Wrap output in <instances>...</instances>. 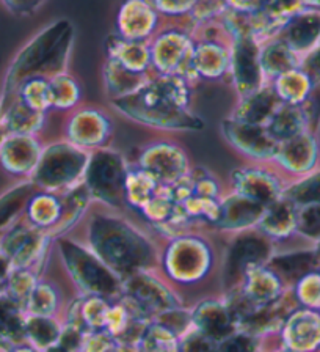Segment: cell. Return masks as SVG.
Returning <instances> with one entry per match:
<instances>
[{"label":"cell","mask_w":320,"mask_h":352,"mask_svg":"<svg viewBox=\"0 0 320 352\" xmlns=\"http://www.w3.org/2000/svg\"><path fill=\"white\" fill-rule=\"evenodd\" d=\"M189 101L190 90L185 77L162 74L139 91L113 99V106L143 124L176 131H200L203 121L187 110Z\"/></svg>","instance_id":"cell-1"},{"label":"cell","mask_w":320,"mask_h":352,"mask_svg":"<svg viewBox=\"0 0 320 352\" xmlns=\"http://www.w3.org/2000/svg\"><path fill=\"white\" fill-rule=\"evenodd\" d=\"M71 44H73V25L66 19L54 22L38 33L16 55L8 68L2 101H0V113H3L16 101L19 88L29 79L44 77L51 80L54 77L65 74Z\"/></svg>","instance_id":"cell-2"},{"label":"cell","mask_w":320,"mask_h":352,"mask_svg":"<svg viewBox=\"0 0 320 352\" xmlns=\"http://www.w3.org/2000/svg\"><path fill=\"white\" fill-rule=\"evenodd\" d=\"M91 250L119 277L143 271L152 260V247L124 220L96 217L90 228Z\"/></svg>","instance_id":"cell-3"},{"label":"cell","mask_w":320,"mask_h":352,"mask_svg":"<svg viewBox=\"0 0 320 352\" xmlns=\"http://www.w3.org/2000/svg\"><path fill=\"white\" fill-rule=\"evenodd\" d=\"M90 154L74 143H54L41 151L33 168L32 183L44 190H58L76 184L84 176Z\"/></svg>","instance_id":"cell-4"},{"label":"cell","mask_w":320,"mask_h":352,"mask_svg":"<svg viewBox=\"0 0 320 352\" xmlns=\"http://www.w3.org/2000/svg\"><path fill=\"white\" fill-rule=\"evenodd\" d=\"M62 255L66 267L82 291L90 296L108 297L121 293L123 282L93 250L71 241H62Z\"/></svg>","instance_id":"cell-5"},{"label":"cell","mask_w":320,"mask_h":352,"mask_svg":"<svg viewBox=\"0 0 320 352\" xmlns=\"http://www.w3.org/2000/svg\"><path fill=\"white\" fill-rule=\"evenodd\" d=\"M128 170L121 154L113 150H99L93 156L84 173V184L91 198L108 206H121L126 201Z\"/></svg>","instance_id":"cell-6"},{"label":"cell","mask_w":320,"mask_h":352,"mask_svg":"<svg viewBox=\"0 0 320 352\" xmlns=\"http://www.w3.org/2000/svg\"><path fill=\"white\" fill-rule=\"evenodd\" d=\"M123 304L134 315L151 319L178 307L174 294L160 280L139 271L123 282Z\"/></svg>","instance_id":"cell-7"},{"label":"cell","mask_w":320,"mask_h":352,"mask_svg":"<svg viewBox=\"0 0 320 352\" xmlns=\"http://www.w3.org/2000/svg\"><path fill=\"white\" fill-rule=\"evenodd\" d=\"M229 71L240 98L261 90L266 82L261 65V43L255 36L233 38L229 49Z\"/></svg>","instance_id":"cell-8"},{"label":"cell","mask_w":320,"mask_h":352,"mask_svg":"<svg viewBox=\"0 0 320 352\" xmlns=\"http://www.w3.org/2000/svg\"><path fill=\"white\" fill-rule=\"evenodd\" d=\"M165 267L174 280L196 282L211 267V252L206 242L198 238L174 239L165 255Z\"/></svg>","instance_id":"cell-9"},{"label":"cell","mask_w":320,"mask_h":352,"mask_svg":"<svg viewBox=\"0 0 320 352\" xmlns=\"http://www.w3.org/2000/svg\"><path fill=\"white\" fill-rule=\"evenodd\" d=\"M272 258L270 238L264 233H244L236 238L228 250L225 266V282L228 286L247 277V274L268 263Z\"/></svg>","instance_id":"cell-10"},{"label":"cell","mask_w":320,"mask_h":352,"mask_svg":"<svg viewBox=\"0 0 320 352\" xmlns=\"http://www.w3.org/2000/svg\"><path fill=\"white\" fill-rule=\"evenodd\" d=\"M223 134L236 150L255 159H275L279 143L273 139L267 126L242 123L233 118L223 121Z\"/></svg>","instance_id":"cell-11"},{"label":"cell","mask_w":320,"mask_h":352,"mask_svg":"<svg viewBox=\"0 0 320 352\" xmlns=\"http://www.w3.org/2000/svg\"><path fill=\"white\" fill-rule=\"evenodd\" d=\"M143 172L151 175L160 186L178 183L187 172V156L181 148L168 143H156L143 151L140 157Z\"/></svg>","instance_id":"cell-12"},{"label":"cell","mask_w":320,"mask_h":352,"mask_svg":"<svg viewBox=\"0 0 320 352\" xmlns=\"http://www.w3.org/2000/svg\"><path fill=\"white\" fill-rule=\"evenodd\" d=\"M151 49V65L162 74H179L182 69L190 71V57L193 44L185 33L167 32L162 33Z\"/></svg>","instance_id":"cell-13"},{"label":"cell","mask_w":320,"mask_h":352,"mask_svg":"<svg viewBox=\"0 0 320 352\" xmlns=\"http://www.w3.org/2000/svg\"><path fill=\"white\" fill-rule=\"evenodd\" d=\"M278 36L303 58L320 44V10L303 8L286 22Z\"/></svg>","instance_id":"cell-14"},{"label":"cell","mask_w":320,"mask_h":352,"mask_svg":"<svg viewBox=\"0 0 320 352\" xmlns=\"http://www.w3.org/2000/svg\"><path fill=\"white\" fill-rule=\"evenodd\" d=\"M159 24V11L151 0H124L118 13L119 36L143 41L152 35Z\"/></svg>","instance_id":"cell-15"},{"label":"cell","mask_w":320,"mask_h":352,"mask_svg":"<svg viewBox=\"0 0 320 352\" xmlns=\"http://www.w3.org/2000/svg\"><path fill=\"white\" fill-rule=\"evenodd\" d=\"M286 349L312 352L320 346V313L311 308L292 311L283 326Z\"/></svg>","instance_id":"cell-16"},{"label":"cell","mask_w":320,"mask_h":352,"mask_svg":"<svg viewBox=\"0 0 320 352\" xmlns=\"http://www.w3.org/2000/svg\"><path fill=\"white\" fill-rule=\"evenodd\" d=\"M236 194L270 206L283 197V186L277 176L259 168H240L233 173Z\"/></svg>","instance_id":"cell-17"},{"label":"cell","mask_w":320,"mask_h":352,"mask_svg":"<svg viewBox=\"0 0 320 352\" xmlns=\"http://www.w3.org/2000/svg\"><path fill=\"white\" fill-rule=\"evenodd\" d=\"M317 157L319 145L316 137L310 131L279 143L277 156H275L288 172L295 175L311 173L317 164Z\"/></svg>","instance_id":"cell-18"},{"label":"cell","mask_w":320,"mask_h":352,"mask_svg":"<svg viewBox=\"0 0 320 352\" xmlns=\"http://www.w3.org/2000/svg\"><path fill=\"white\" fill-rule=\"evenodd\" d=\"M193 327L200 330L215 343L236 333L237 322L228 304L218 300H206L192 313Z\"/></svg>","instance_id":"cell-19"},{"label":"cell","mask_w":320,"mask_h":352,"mask_svg":"<svg viewBox=\"0 0 320 352\" xmlns=\"http://www.w3.org/2000/svg\"><path fill=\"white\" fill-rule=\"evenodd\" d=\"M266 212V206L239 194L220 201L218 219L214 225L222 230H247L258 227Z\"/></svg>","instance_id":"cell-20"},{"label":"cell","mask_w":320,"mask_h":352,"mask_svg":"<svg viewBox=\"0 0 320 352\" xmlns=\"http://www.w3.org/2000/svg\"><path fill=\"white\" fill-rule=\"evenodd\" d=\"M112 132V123L102 112L82 110L69 121L68 137L77 146H99Z\"/></svg>","instance_id":"cell-21"},{"label":"cell","mask_w":320,"mask_h":352,"mask_svg":"<svg viewBox=\"0 0 320 352\" xmlns=\"http://www.w3.org/2000/svg\"><path fill=\"white\" fill-rule=\"evenodd\" d=\"M40 156V145L33 135L10 134L0 146L3 167L14 175L33 172Z\"/></svg>","instance_id":"cell-22"},{"label":"cell","mask_w":320,"mask_h":352,"mask_svg":"<svg viewBox=\"0 0 320 352\" xmlns=\"http://www.w3.org/2000/svg\"><path fill=\"white\" fill-rule=\"evenodd\" d=\"M240 294L253 310L273 304L283 296V282L272 269L259 266L247 274Z\"/></svg>","instance_id":"cell-23"},{"label":"cell","mask_w":320,"mask_h":352,"mask_svg":"<svg viewBox=\"0 0 320 352\" xmlns=\"http://www.w3.org/2000/svg\"><path fill=\"white\" fill-rule=\"evenodd\" d=\"M281 104L283 102L279 101L273 87L264 85L261 90L242 98L231 118L242 121V123L267 126L270 118L273 117V113L277 112Z\"/></svg>","instance_id":"cell-24"},{"label":"cell","mask_w":320,"mask_h":352,"mask_svg":"<svg viewBox=\"0 0 320 352\" xmlns=\"http://www.w3.org/2000/svg\"><path fill=\"white\" fill-rule=\"evenodd\" d=\"M190 69L204 79H218L229 69V51L215 41H201L193 46Z\"/></svg>","instance_id":"cell-25"},{"label":"cell","mask_w":320,"mask_h":352,"mask_svg":"<svg viewBox=\"0 0 320 352\" xmlns=\"http://www.w3.org/2000/svg\"><path fill=\"white\" fill-rule=\"evenodd\" d=\"M297 208L288 198L281 197L272 205L266 208V212L259 222L261 233L268 236L270 239L288 238L297 231Z\"/></svg>","instance_id":"cell-26"},{"label":"cell","mask_w":320,"mask_h":352,"mask_svg":"<svg viewBox=\"0 0 320 352\" xmlns=\"http://www.w3.org/2000/svg\"><path fill=\"white\" fill-rule=\"evenodd\" d=\"M300 55L292 51L279 36L261 44V65L264 74L270 79H277L281 74L300 68Z\"/></svg>","instance_id":"cell-27"},{"label":"cell","mask_w":320,"mask_h":352,"mask_svg":"<svg viewBox=\"0 0 320 352\" xmlns=\"http://www.w3.org/2000/svg\"><path fill=\"white\" fill-rule=\"evenodd\" d=\"M108 58L117 60L126 68L137 73H145L151 65V49L143 41L126 40L123 36H108L107 40Z\"/></svg>","instance_id":"cell-28"},{"label":"cell","mask_w":320,"mask_h":352,"mask_svg":"<svg viewBox=\"0 0 320 352\" xmlns=\"http://www.w3.org/2000/svg\"><path fill=\"white\" fill-rule=\"evenodd\" d=\"M104 79H106L107 90L112 93L113 99L129 96L150 82V79L145 77V73L132 71L112 58L107 60L106 68H104Z\"/></svg>","instance_id":"cell-29"},{"label":"cell","mask_w":320,"mask_h":352,"mask_svg":"<svg viewBox=\"0 0 320 352\" xmlns=\"http://www.w3.org/2000/svg\"><path fill=\"white\" fill-rule=\"evenodd\" d=\"M0 123L5 126L8 135H33L36 131L41 129L44 123V112L32 109L22 101L16 98V101L2 113Z\"/></svg>","instance_id":"cell-30"},{"label":"cell","mask_w":320,"mask_h":352,"mask_svg":"<svg viewBox=\"0 0 320 352\" xmlns=\"http://www.w3.org/2000/svg\"><path fill=\"white\" fill-rule=\"evenodd\" d=\"M91 200V194L88 187L82 183L79 186H74V189H69L68 194L63 197L62 209H60V217L57 223L54 225L49 231V236H58L68 231L73 225L82 217V214L88 206V201Z\"/></svg>","instance_id":"cell-31"},{"label":"cell","mask_w":320,"mask_h":352,"mask_svg":"<svg viewBox=\"0 0 320 352\" xmlns=\"http://www.w3.org/2000/svg\"><path fill=\"white\" fill-rule=\"evenodd\" d=\"M314 88L312 80L310 79L305 71L297 68L289 73L281 74L277 79H273V90L283 104L289 106H300L303 101L310 96Z\"/></svg>","instance_id":"cell-32"},{"label":"cell","mask_w":320,"mask_h":352,"mask_svg":"<svg viewBox=\"0 0 320 352\" xmlns=\"http://www.w3.org/2000/svg\"><path fill=\"white\" fill-rule=\"evenodd\" d=\"M270 269L281 277L292 278L299 282L306 274L314 272V269L319 266V260L314 250L306 252H292L284 253V255L272 256L268 260Z\"/></svg>","instance_id":"cell-33"},{"label":"cell","mask_w":320,"mask_h":352,"mask_svg":"<svg viewBox=\"0 0 320 352\" xmlns=\"http://www.w3.org/2000/svg\"><path fill=\"white\" fill-rule=\"evenodd\" d=\"M267 129L278 143L294 139L295 135L308 131L300 106H289V104H281L267 123Z\"/></svg>","instance_id":"cell-34"},{"label":"cell","mask_w":320,"mask_h":352,"mask_svg":"<svg viewBox=\"0 0 320 352\" xmlns=\"http://www.w3.org/2000/svg\"><path fill=\"white\" fill-rule=\"evenodd\" d=\"M160 184L151 175H148L143 170L137 172H129L126 178V201L130 203L132 206L145 208L148 201L157 194Z\"/></svg>","instance_id":"cell-35"},{"label":"cell","mask_w":320,"mask_h":352,"mask_svg":"<svg viewBox=\"0 0 320 352\" xmlns=\"http://www.w3.org/2000/svg\"><path fill=\"white\" fill-rule=\"evenodd\" d=\"M35 187L36 186L32 181L22 183L0 197V228L7 227L11 220L19 216L22 209L29 206L30 200L35 195Z\"/></svg>","instance_id":"cell-36"},{"label":"cell","mask_w":320,"mask_h":352,"mask_svg":"<svg viewBox=\"0 0 320 352\" xmlns=\"http://www.w3.org/2000/svg\"><path fill=\"white\" fill-rule=\"evenodd\" d=\"M29 219L33 227L36 228H52L60 217L62 203L58 198L47 194L33 195L29 203Z\"/></svg>","instance_id":"cell-37"},{"label":"cell","mask_w":320,"mask_h":352,"mask_svg":"<svg viewBox=\"0 0 320 352\" xmlns=\"http://www.w3.org/2000/svg\"><path fill=\"white\" fill-rule=\"evenodd\" d=\"M283 197L294 203L297 208L320 203V170L303 176L297 183L283 190Z\"/></svg>","instance_id":"cell-38"},{"label":"cell","mask_w":320,"mask_h":352,"mask_svg":"<svg viewBox=\"0 0 320 352\" xmlns=\"http://www.w3.org/2000/svg\"><path fill=\"white\" fill-rule=\"evenodd\" d=\"M25 333L40 349L46 351L49 346H52L57 341L62 326L55 321L52 316H40L32 315L25 322Z\"/></svg>","instance_id":"cell-39"},{"label":"cell","mask_w":320,"mask_h":352,"mask_svg":"<svg viewBox=\"0 0 320 352\" xmlns=\"http://www.w3.org/2000/svg\"><path fill=\"white\" fill-rule=\"evenodd\" d=\"M108 310L110 304H107V300L104 297L90 296L79 305V310H77L79 321H77V324L80 327L88 329L90 332L106 330Z\"/></svg>","instance_id":"cell-40"},{"label":"cell","mask_w":320,"mask_h":352,"mask_svg":"<svg viewBox=\"0 0 320 352\" xmlns=\"http://www.w3.org/2000/svg\"><path fill=\"white\" fill-rule=\"evenodd\" d=\"M140 352H181V344L176 335L167 327L152 322L148 326L139 344Z\"/></svg>","instance_id":"cell-41"},{"label":"cell","mask_w":320,"mask_h":352,"mask_svg":"<svg viewBox=\"0 0 320 352\" xmlns=\"http://www.w3.org/2000/svg\"><path fill=\"white\" fill-rule=\"evenodd\" d=\"M18 98L22 99L27 106L38 110V112H46L47 109L54 107L51 84L44 77H33L19 88Z\"/></svg>","instance_id":"cell-42"},{"label":"cell","mask_w":320,"mask_h":352,"mask_svg":"<svg viewBox=\"0 0 320 352\" xmlns=\"http://www.w3.org/2000/svg\"><path fill=\"white\" fill-rule=\"evenodd\" d=\"M52 91V102L55 109H71L74 107L80 99V87L73 77L60 74L49 80Z\"/></svg>","instance_id":"cell-43"},{"label":"cell","mask_w":320,"mask_h":352,"mask_svg":"<svg viewBox=\"0 0 320 352\" xmlns=\"http://www.w3.org/2000/svg\"><path fill=\"white\" fill-rule=\"evenodd\" d=\"M303 8H306L305 0H262L261 8L258 11H261L270 21L284 27L286 22Z\"/></svg>","instance_id":"cell-44"},{"label":"cell","mask_w":320,"mask_h":352,"mask_svg":"<svg viewBox=\"0 0 320 352\" xmlns=\"http://www.w3.org/2000/svg\"><path fill=\"white\" fill-rule=\"evenodd\" d=\"M58 307V294L52 286L46 283L38 285L29 299V310L32 315L52 316Z\"/></svg>","instance_id":"cell-45"},{"label":"cell","mask_w":320,"mask_h":352,"mask_svg":"<svg viewBox=\"0 0 320 352\" xmlns=\"http://www.w3.org/2000/svg\"><path fill=\"white\" fill-rule=\"evenodd\" d=\"M85 335V329L80 327L79 324H66L65 327H62L57 341L52 346H49L46 352H82Z\"/></svg>","instance_id":"cell-46"},{"label":"cell","mask_w":320,"mask_h":352,"mask_svg":"<svg viewBox=\"0 0 320 352\" xmlns=\"http://www.w3.org/2000/svg\"><path fill=\"white\" fill-rule=\"evenodd\" d=\"M297 300L305 308L320 310V274L310 272L297 282Z\"/></svg>","instance_id":"cell-47"},{"label":"cell","mask_w":320,"mask_h":352,"mask_svg":"<svg viewBox=\"0 0 320 352\" xmlns=\"http://www.w3.org/2000/svg\"><path fill=\"white\" fill-rule=\"evenodd\" d=\"M297 233L308 239H320V203L301 206L297 211Z\"/></svg>","instance_id":"cell-48"},{"label":"cell","mask_w":320,"mask_h":352,"mask_svg":"<svg viewBox=\"0 0 320 352\" xmlns=\"http://www.w3.org/2000/svg\"><path fill=\"white\" fill-rule=\"evenodd\" d=\"M118 343L107 330H95L85 335L82 352H117Z\"/></svg>","instance_id":"cell-49"},{"label":"cell","mask_w":320,"mask_h":352,"mask_svg":"<svg viewBox=\"0 0 320 352\" xmlns=\"http://www.w3.org/2000/svg\"><path fill=\"white\" fill-rule=\"evenodd\" d=\"M256 341L255 337L247 332H236L228 338L218 341L214 352H255Z\"/></svg>","instance_id":"cell-50"},{"label":"cell","mask_w":320,"mask_h":352,"mask_svg":"<svg viewBox=\"0 0 320 352\" xmlns=\"http://www.w3.org/2000/svg\"><path fill=\"white\" fill-rule=\"evenodd\" d=\"M228 10L226 0H198L190 14L198 22H209L215 18H222Z\"/></svg>","instance_id":"cell-51"},{"label":"cell","mask_w":320,"mask_h":352,"mask_svg":"<svg viewBox=\"0 0 320 352\" xmlns=\"http://www.w3.org/2000/svg\"><path fill=\"white\" fill-rule=\"evenodd\" d=\"M179 344L181 352H214L217 346L214 340L206 337L198 329H190L189 332L182 335Z\"/></svg>","instance_id":"cell-52"},{"label":"cell","mask_w":320,"mask_h":352,"mask_svg":"<svg viewBox=\"0 0 320 352\" xmlns=\"http://www.w3.org/2000/svg\"><path fill=\"white\" fill-rule=\"evenodd\" d=\"M300 109L306 121V129L314 134L320 123V84L314 85L310 96L300 104Z\"/></svg>","instance_id":"cell-53"},{"label":"cell","mask_w":320,"mask_h":352,"mask_svg":"<svg viewBox=\"0 0 320 352\" xmlns=\"http://www.w3.org/2000/svg\"><path fill=\"white\" fill-rule=\"evenodd\" d=\"M154 7L162 14L168 16H181L185 13H192L198 0H151Z\"/></svg>","instance_id":"cell-54"},{"label":"cell","mask_w":320,"mask_h":352,"mask_svg":"<svg viewBox=\"0 0 320 352\" xmlns=\"http://www.w3.org/2000/svg\"><path fill=\"white\" fill-rule=\"evenodd\" d=\"M35 288H36L35 275L27 271L19 272L18 275H14L13 280H11V291H13L14 297H18V299H25L29 302L33 289Z\"/></svg>","instance_id":"cell-55"},{"label":"cell","mask_w":320,"mask_h":352,"mask_svg":"<svg viewBox=\"0 0 320 352\" xmlns=\"http://www.w3.org/2000/svg\"><path fill=\"white\" fill-rule=\"evenodd\" d=\"M300 69H303L308 76H310L314 85L320 84V44L301 58Z\"/></svg>","instance_id":"cell-56"},{"label":"cell","mask_w":320,"mask_h":352,"mask_svg":"<svg viewBox=\"0 0 320 352\" xmlns=\"http://www.w3.org/2000/svg\"><path fill=\"white\" fill-rule=\"evenodd\" d=\"M2 2L14 14H32L40 8L43 0H2Z\"/></svg>","instance_id":"cell-57"},{"label":"cell","mask_w":320,"mask_h":352,"mask_svg":"<svg viewBox=\"0 0 320 352\" xmlns=\"http://www.w3.org/2000/svg\"><path fill=\"white\" fill-rule=\"evenodd\" d=\"M262 0H226L229 10L244 11V13H253L261 8Z\"/></svg>","instance_id":"cell-58"},{"label":"cell","mask_w":320,"mask_h":352,"mask_svg":"<svg viewBox=\"0 0 320 352\" xmlns=\"http://www.w3.org/2000/svg\"><path fill=\"white\" fill-rule=\"evenodd\" d=\"M305 5L308 8L320 10V0H305Z\"/></svg>","instance_id":"cell-59"},{"label":"cell","mask_w":320,"mask_h":352,"mask_svg":"<svg viewBox=\"0 0 320 352\" xmlns=\"http://www.w3.org/2000/svg\"><path fill=\"white\" fill-rule=\"evenodd\" d=\"M7 137H8V132H7V129H5V126L0 123V146H2V143L5 142Z\"/></svg>","instance_id":"cell-60"},{"label":"cell","mask_w":320,"mask_h":352,"mask_svg":"<svg viewBox=\"0 0 320 352\" xmlns=\"http://www.w3.org/2000/svg\"><path fill=\"white\" fill-rule=\"evenodd\" d=\"M314 252H316V256H317V260L320 263V239L316 241V249H314Z\"/></svg>","instance_id":"cell-61"},{"label":"cell","mask_w":320,"mask_h":352,"mask_svg":"<svg viewBox=\"0 0 320 352\" xmlns=\"http://www.w3.org/2000/svg\"><path fill=\"white\" fill-rule=\"evenodd\" d=\"M14 352H33L32 349H25V348H21V349H18V351H14Z\"/></svg>","instance_id":"cell-62"},{"label":"cell","mask_w":320,"mask_h":352,"mask_svg":"<svg viewBox=\"0 0 320 352\" xmlns=\"http://www.w3.org/2000/svg\"><path fill=\"white\" fill-rule=\"evenodd\" d=\"M278 352H294V351H290V349H284V351H278Z\"/></svg>","instance_id":"cell-63"}]
</instances>
